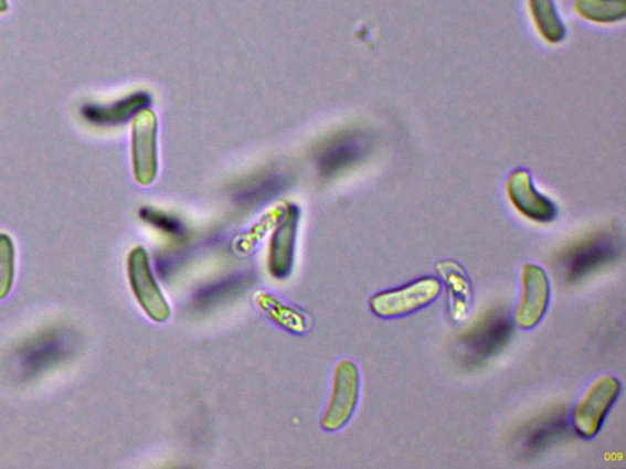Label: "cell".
I'll return each instance as SVG.
<instances>
[{
    "instance_id": "obj_1",
    "label": "cell",
    "mask_w": 626,
    "mask_h": 469,
    "mask_svg": "<svg viewBox=\"0 0 626 469\" xmlns=\"http://www.w3.org/2000/svg\"><path fill=\"white\" fill-rule=\"evenodd\" d=\"M619 394L620 383L612 375H601L591 383L573 414V426L580 437L592 439L597 436Z\"/></svg>"
},
{
    "instance_id": "obj_2",
    "label": "cell",
    "mask_w": 626,
    "mask_h": 469,
    "mask_svg": "<svg viewBox=\"0 0 626 469\" xmlns=\"http://www.w3.org/2000/svg\"><path fill=\"white\" fill-rule=\"evenodd\" d=\"M441 290L435 278H421L403 288L375 294L370 299L371 311L381 318H397L414 313L434 302Z\"/></svg>"
},
{
    "instance_id": "obj_3",
    "label": "cell",
    "mask_w": 626,
    "mask_h": 469,
    "mask_svg": "<svg viewBox=\"0 0 626 469\" xmlns=\"http://www.w3.org/2000/svg\"><path fill=\"white\" fill-rule=\"evenodd\" d=\"M360 391V374L354 362L340 361L336 365L331 397L321 420L326 431L343 428L354 415Z\"/></svg>"
},
{
    "instance_id": "obj_4",
    "label": "cell",
    "mask_w": 626,
    "mask_h": 469,
    "mask_svg": "<svg viewBox=\"0 0 626 469\" xmlns=\"http://www.w3.org/2000/svg\"><path fill=\"white\" fill-rule=\"evenodd\" d=\"M128 277L131 290L145 313L157 323H165L170 308L153 277L147 252L135 247L128 258Z\"/></svg>"
},
{
    "instance_id": "obj_5",
    "label": "cell",
    "mask_w": 626,
    "mask_h": 469,
    "mask_svg": "<svg viewBox=\"0 0 626 469\" xmlns=\"http://www.w3.org/2000/svg\"><path fill=\"white\" fill-rule=\"evenodd\" d=\"M521 292L516 310V323L521 329L537 327L548 311L550 281L548 274L534 265H523L520 274Z\"/></svg>"
},
{
    "instance_id": "obj_6",
    "label": "cell",
    "mask_w": 626,
    "mask_h": 469,
    "mask_svg": "<svg viewBox=\"0 0 626 469\" xmlns=\"http://www.w3.org/2000/svg\"><path fill=\"white\" fill-rule=\"evenodd\" d=\"M132 168L136 181L148 186L157 175V121L151 110L142 109L132 121Z\"/></svg>"
},
{
    "instance_id": "obj_7",
    "label": "cell",
    "mask_w": 626,
    "mask_h": 469,
    "mask_svg": "<svg viewBox=\"0 0 626 469\" xmlns=\"http://www.w3.org/2000/svg\"><path fill=\"white\" fill-rule=\"evenodd\" d=\"M506 191L511 205L526 218L539 223L555 218V204L534 188L529 171L514 170L507 179Z\"/></svg>"
},
{
    "instance_id": "obj_8",
    "label": "cell",
    "mask_w": 626,
    "mask_h": 469,
    "mask_svg": "<svg viewBox=\"0 0 626 469\" xmlns=\"http://www.w3.org/2000/svg\"><path fill=\"white\" fill-rule=\"evenodd\" d=\"M299 220L300 212L298 207L290 205L270 237L268 270L273 278L284 279L290 276Z\"/></svg>"
},
{
    "instance_id": "obj_9",
    "label": "cell",
    "mask_w": 626,
    "mask_h": 469,
    "mask_svg": "<svg viewBox=\"0 0 626 469\" xmlns=\"http://www.w3.org/2000/svg\"><path fill=\"white\" fill-rule=\"evenodd\" d=\"M372 142L365 132L348 131L329 143L321 158V167L327 173H335L354 166L371 151Z\"/></svg>"
},
{
    "instance_id": "obj_10",
    "label": "cell",
    "mask_w": 626,
    "mask_h": 469,
    "mask_svg": "<svg viewBox=\"0 0 626 469\" xmlns=\"http://www.w3.org/2000/svg\"><path fill=\"white\" fill-rule=\"evenodd\" d=\"M437 273L446 284L448 291L449 313L454 320L461 322L468 317L471 305V288L463 268L457 263L446 260L438 263Z\"/></svg>"
},
{
    "instance_id": "obj_11",
    "label": "cell",
    "mask_w": 626,
    "mask_h": 469,
    "mask_svg": "<svg viewBox=\"0 0 626 469\" xmlns=\"http://www.w3.org/2000/svg\"><path fill=\"white\" fill-rule=\"evenodd\" d=\"M534 28L549 43H561L566 36L563 21L558 13L554 0H528Z\"/></svg>"
},
{
    "instance_id": "obj_12",
    "label": "cell",
    "mask_w": 626,
    "mask_h": 469,
    "mask_svg": "<svg viewBox=\"0 0 626 469\" xmlns=\"http://www.w3.org/2000/svg\"><path fill=\"white\" fill-rule=\"evenodd\" d=\"M148 103H150V97L145 94H138L114 103L109 107H85L84 116L87 120L95 124H117L146 109Z\"/></svg>"
},
{
    "instance_id": "obj_13",
    "label": "cell",
    "mask_w": 626,
    "mask_h": 469,
    "mask_svg": "<svg viewBox=\"0 0 626 469\" xmlns=\"http://www.w3.org/2000/svg\"><path fill=\"white\" fill-rule=\"evenodd\" d=\"M579 17L596 24H614L626 17V0H575Z\"/></svg>"
},
{
    "instance_id": "obj_14",
    "label": "cell",
    "mask_w": 626,
    "mask_h": 469,
    "mask_svg": "<svg viewBox=\"0 0 626 469\" xmlns=\"http://www.w3.org/2000/svg\"><path fill=\"white\" fill-rule=\"evenodd\" d=\"M15 276V247L13 238L0 233V300L10 292Z\"/></svg>"
},
{
    "instance_id": "obj_15",
    "label": "cell",
    "mask_w": 626,
    "mask_h": 469,
    "mask_svg": "<svg viewBox=\"0 0 626 469\" xmlns=\"http://www.w3.org/2000/svg\"><path fill=\"white\" fill-rule=\"evenodd\" d=\"M8 8V0H0V14L7 13Z\"/></svg>"
}]
</instances>
